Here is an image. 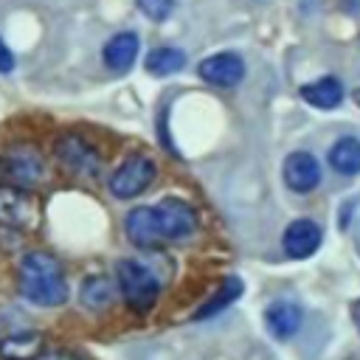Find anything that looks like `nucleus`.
Wrapping results in <instances>:
<instances>
[{
    "label": "nucleus",
    "instance_id": "nucleus-1",
    "mask_svg": "<svg viewBox=\"0 0 360 360\" xmlns=\"http://www.w3.org/2000/svg\"><path fill=\"white\" fill-rule=\"evenodd\" d=\"M20 292L37 307H62L68 301V278L59 259L48 250H31L20 262Z\"/></svg>",
    "mask_w": 360,
    "mask_h": 360
},
{
    "label": "nucleus",
    "instance_id": "nucleus-2",
    "mask_svg": "<svg viewBox=\"0 0 360 360\" xmlns=\"http://www.w3.org/2000/svg\"><path fill=\"white\" fill-rule=\"evenodd\" d=\"M115 284H118V292L124 295V301L132 312L152 309L158 295H160V284L152 276V270L138 264L135 259H121L115 264Z\"/></svg>",
    "mask_w": 360,
    "mask_h": 360
},
{
    "label": "nucleus",
    "instance_id": "nucleus-3",
    "mask_svg": "<svg viewBox=\"0 0 360 360\" xmlns=\"http://www.w3.org/2000/svg\"><path fill=\"white\" fill-rule=\"evenodd\" d=\"M155 174H158V166H155L152 158H146V155H132V158H127V160L112 172V177H110V191H112V197H118V200H135L138 194H143V191L152 186Z\"/></svg>",
    "mask_w": 360,
    "mask_h": 360
},
{
    "label": "nucleus",
    "instance_id": "nucleus-4",
    "mask_svg": "<svg viewBox=\"0 0 360 360\" xmlns=\"http://www.w3.org/2000/svg\"><path fill=\"white\" fill-rule=\"evenodd\" d=\"M53 155L59 158V163L68 172L82 174V177H93L101 169V158H98L96 146L90 141H84L82 135H73V132H65V135L56 138Z\"/></svg>",
    "mask_w": 360,
    "mask_h": 360
},
{
    "label": "nucleus",
    "instance_id": "nucleus-5",
    "mask_svg": "<svg viewBox=\"0 0 360 360\" xmlns=\"http://www.w3.org/2000/svg\"><path fill=\"white\" fill-rule=\"evenodd\" d=\"M155 219L163 239H186L197 231V214L188 202L166 197L155 205Z\"/></svg>",
    "mask_w": 360,
    "mask_h": 360
},
{
    "label": "nucleus",
    "instance_id": "nucleus-6",
    "mask_svg": "<svg viewBox=\"0 0 360 360\" xmlns=\"http://www.w3.org/2000/svg\"><path fill=\"white\" fill-rule=\"evenodd\" d=\"M37 217V202L20 186H0V225L25 228Z\"/></svg>",
    "mask_w": 360,
    "mask_h": 360
},
{
    "label": "nucleus",
    "instance_id": "nucleus-7",
    "mask_svg": "<svg viewBox=\"0 0 360 360\" xmlns=\"http://www.w3.org/2000/svg\"><path fill=\"white\" fill-rule=\"evenodd\" d=\"M200 79H205L208 84H217V87H233L242 82L245 76V62L236 56V53H214L208 59L200 62Z\"/></svg>",
    "mask_w": 360,
    "mask_h": 360
},
{
    "label": "nucleus",
    "instance_id": "nucleus-8",
    "mask_svg": "<svg viewBox=\"0 0 360 360\" xmlns=\"http://www.w3.org/2000/svg\"><path fill=\"white\" fill-rule=\"evenodd\" d=\"M284 183L298 194H309L321 183V163L309 152H292L284 160Z\"/></svg>",
    "mask_w": 360,
    "mask_h": 360
},
{
    "label": "nucleus",
    "instance_id": "nucleus-9",
    "mask_svg": "<svg viewBox=\"0 0 360 360\" xmlns=\"http://www.w3.org/2000/svg\"><path fill=\"white\" fill-rule=\"evenodd\" d=\"M124 231H127V239L138 248H155L158 242H163L158 219H155V208H146V205H138L127 214Z\"/></svg>",
    "mask_w": 360,
    "mask_h": 360
},
{
    "label": "nucleus",
    "instance_id": "nucleus-10",
    "mask_svg": "<svg viewBox=\"0 0 360 360\" xmlns=\"http://www.w3.org/2000/svg\"><path fill=\"white\" fill-rule=\"evenodd\" d=\"M284 250L292 259H307L321 248V228L312 219H295L284 231Z\"/></svg>",
    "mask_w": 360,
    "mask_h": 360
},
{
    "label": "nucleus",
    "instance_id": "nucleus-11",
    "mask_svg": "<svg viewBox=\"0 0 360 360\" xmlns=\"http://www.w3.org/2000/svg\"><path fill=\"white\" fill-rule=\"evenodd\" d=\"M45 354V335L25 329L0 338V357L3 360H39Z\"/></svg>",
    "mask_w": 360,
    "mask_h": 360
},
{
    "label": "nucleus",
    "instance_id": "nucleus-12",
    "mask_svg": "<svg viewBox=\"0 0 360 360\" xmlns=\"http://www.w3.org/2000/svg\"><path fill=\"white\" fill-rule=\"evenodd\" d=\"M301 321H304V312H301V307L292 304V301H273V304L264 309V323H267L270 335L278 338V340L292 338V335L301 329Z\"/></svg>",
    "mask_w": 360,
    "mask_h": 360
},
{
    "label": "nucleus",
    "instance_id": "nucleus-13",
    "mask_svg": "<svg viewBox=\"0 0 360 360\" xmlns=\"http://www.w3.org/2000/svg\"><path fill=\"white\" fill-rule=\"evenodd\" d=\"M138 48H141L138 34H132V31H121V34H115V37L104 45L101 59H104V65H107L110 70L124 73L127 68H132V62H135V56H138Z\"/></svg>",
    "mask_w": 360,
    "mask_h": 360
},
{
    "label": "nucleus",
    "instance_id": "nucleus-14",
    "mask_svg": "<svg viewBox=\"0 0 360 360\" xmlns=\"http://www.w3.org/2000/svg\"><path fill=\"white\" fill-rule=\"evenodd\" d=\"M301 98L318 110H335L343 101V84L335 76H321L301 87Z\"/></svg>",
    "mask_w": 360,
    "mask_h": 360
},
{
    "label": "nucleus",
    "instance_id": "nucleus-15",
    "mask_svg": "<svg viewBox=\"0 0 360 360\" xmlns=\"http://www.w3.org/2000/svg\"><path fill=\"white\" fill-rule=\"evenodd\" d=\"M239 295H242V281H239V278H233V276H228V278L219 284V290H217L205 304H200V307H197L194 321H205V318L219 315V312H222V309H228Z\"/></svg>",
    "mask_w": 360,
    "mask_h": 360
},
{
    "label": "nucleus",
    "instance_id": "nucleus-16",
    "mask_svg": "<svg viewBox=\"0 0 360 360\" xmlns=\"http://www.w3.org/2000/svg\"><path fill=\"white\" fill-rule=\"evenodd\" d=\"M329 163L340 174H357L360 172V141L357 138H340L329 149Z\"/></svg>",
    "mask_w": 360,
    "mask_h": 360
},
{
    "label": "nucleus",
    "instance_id": "nucleus-17",
    "mask_svg": "<svg viewBox=\"0 0 360 360\" xmlns=\"http://www.w3.org/2000/svg\"><path fill=\"white\" fill-rule=\"evenodd\" d=\"M183 65H186V53L180 48H172V45L155 48L146 56V70L152 76H172V73L183 70Z\"/></svg>",
    "mask_w": 360,
    "mask_h": 360
},
{
    "label": "nucleus",
    "instance_id": "nucleus-18",
    "mask_svg": "<svg viewBox=\"0 0 360 360\" xmlns=\"http://www.w3.org/2000/svg\"><path fill=\"white\" fill-rule=\"evenodd\" d=\"M79 298L87 309H104L112 301V281L107 276H87L82 281Z\"/></svg>",
    "mask_w": 360,
    "mask_h": 360
},
{
    "label": "nucleus",
    "instance_id": "nucleus-19",
    "mask_svg": "<svg viewBox=\"0 0 360 360\" xmlns=\"http://www.w3.org/2000/svg\"><path fill=\"white\" fill-rule=\"evenodd\" d=\"M138 8H141V11H143L149 20L163 22V20L172 14L174 3H172V0H138Z\"/></svg>",
    "mask_w": 360,
    "mask_h": 360
},
{
    "label": "nucleus",
    "instance_id": "nucleus-20",
    "mask_svg": "<svg viewBox=\"0 0 360 360\" xmlns=\"http://www.w3.org/2000/svg\"><path fill=\"white\" fill-rule=\"evenodd\" d=\"M39 360H84V357L73 349H53V352H45Z\"/></svg>",
    "mask_w": 360,
    "mask_h": 360
},
{
    "label": "nucleus",
    "instance_id": "nucleus-21",
    "mask_svg": "<svg viewBox=\"0 0 360 360\" xmlns=\"http://www.w3.org/2000/svg\"><path fill=\"white\" fill-rule=\"evenodd\" d=\"M14 68V53L8 51V45L0 39V73H8Z\"/></svg>",
    "mask_w": 360,
    "mask_h": 360
},
{
    "label": "nucleus",
    "instance_id": "nucleus-22",
    "mask_svg": "<svg viewBox=\"0 0 360 360\" xmlns=\"http://www.w3.org/2000/svg\"><path fill=\"white\" fill-rule=\"evenodd\" d=\"M352 315H354V323H357V329H360V298L352 304Z\"/></svg>",
    "mask_w": 360,
    "mask_h": 360
}]
</instances>
